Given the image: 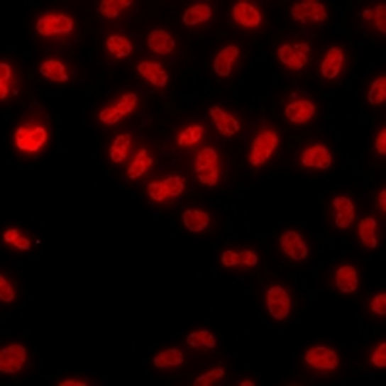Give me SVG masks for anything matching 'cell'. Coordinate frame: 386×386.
<instances>
[{
	"label": "cell",
	"mask_w": 386,
	"mask_h": 386,
	"mask_svg": "<svg viewBox=\"0 0 386 386\" xmlns=\"http://www.w3.org/2000/svg\"><path fill=\"white\" fill-rule=\"evenodd\" d=\"M182 224H184L187 232L201 234V232H205L211 226V214L207 211H203V209H186L182 213Z\"/></svg>",
	"instance_id": "484cf974"
},
{
	"label": "cell",
	"mask_w": 386,
	"mask_h": 386,
	"mask_svg": "<svg viewBox=\"0 0 386 386\" xmlns=\"http://www.w3.org/2000/svg\"><path fill=\"white\" fill-rule=\"evenodd\" d=\"M331 209L334 211V226L338 230H346L350 228L355 221V205H353L352 197H348L344 193H338L332 197Z\"/></svg>",
	"instance_id": "d6986e66"
},
{
	"label": "cell",
	"mask_w": 386,
	"mask_h": 386,
	"mask_svg": "<svg viewBox=\"0 0 386 386\" xmlns=\"http://www.w3.org/2000/svg\"><path fill=\"white\" fill-rule=\"evenodd\" d=\"M317 111L319 109L315 101H311L307 96H302V99H296V101H292V103L284 106V116H286L290 124L302 126L317 116Z\"/></svg>",
	"instance_id": "2e32d148"
},
{
	"label": "cell",
	"mask_w": 386,
	"mask_h": 386,
	"mask_svg": "<svg viewBox=\"0 0 386 386\" xmlns=\"http://www.w3.org/2000/svg\"><path fill=\"white\" fill-rule=\"evenodd\" d=\"M138 74L141 79H145L147 83H151L153 87L157 89H165L168 82H170V76L162 64L155 62V60H141V62L136 66Z\"/></svg>",
	"instance_id": "7402d4cb"
},
{
	"label": "cell",
	"mask_w": 386,
	"mask_h": 386,
	"mask_svg": "<svg viewBox=\"0 0 386 386\" xmlns=\"http://www.w3.org/2000/svg\"><path fill=\"white\" fill-rule=\"evenodd\" d=\"M232 21L238 28L259 29L263 26L261 8L248 0H240L232 6Z\"/></svg>",
	"instance_id": "5bb4252c"
},
{
	"label": "cell",
	"mask_w": 386,
	"mask_h": 386,
	"mask_svg": "<svg viewBox=\"0 0 386 386\" xmlns=\"http://www.w3.org/2000/svg\"><path fill=\"white\" fill-rule=\"evenodd\" d=\"M240 386H255V382H253V380L246 379V380H240Z\"/></svg>",
	"instance_id": "bcb514c9"
},
{
	"label": "cell",
	"mask_w": 386,
	"mask_h": 386,
	"mask_svg": "<svg viewBox=\"0 0 386 386\" xmlns=\"http://www.w3.org/2000/svg\"><path fill=\"white\" fill-rule=\"evenodd\" d=\"M186 342L189 348H195V350H214L219 342H216V336L213 332L207 331V329H197V331H192L187 334Z\"/></svg>",
	"instance_id": "e575fe53"
},
{
	"label": "cell",
	"mask_w": 386,
	"mask_h": 386,
	"mask_svg": "<svg viewBox=\"0 0 386 386\" xmlns=\"http://www.w3.org/2000/svg\"><path fill=\"white\" fill-rule=\"evenodd\" d=\"M297 162L307 170H329L332 168L334 157L324 143H311L297 155Z\"/></svg>",
	"instance_id": "7c38bea8"
},
{
	"label": "cell",
	"mask_w": 386,
	"mask_h": 386,
	"mask_svg": "<svg viewBox=\"0 0 386 386\" xmlns=\"http://www.w3.org/2000/svg\"><path fill=\"white\" fill-rule=\"evenodd\" d=\"M209 116H211L214 128H216V131L221 133L222 138H234V136L240 133L241 130L240 120H238L234 114H230L228 111H224V109L219 106V104H213V106L209 109Z\"/></svg>",
	"instance_id": "ffe728a7"
},
{
	"label": "cell",
	"mask_w": 386,
	"mask_h": 386,
	"mask_svg": "<svg viewBox=\"0 0 386 386\" xmlns=\"http://www.w3.org/2000/svg\"><path fill=\"white\" fill-rule=\"evenodd\" d=\"M386 101V76L380 74L377 79H373V83L367 89V103L373 106H382Z\"/></svg>",
	"instance_id": "74e56055"
},
{
	"label": "cell",
	"mask_w": 386,
	"mask_h": 386,
	"mask_svg": "<svg viewBox=\"0 0 386 386\" xmlns=\"http://www.w3.org/2000/svg\"><path fill=\"white\" fill-rule=\"evenodd\" d=\"M76 21L66 12H47L35 20V31L45 39H56V37H68L74 33Z\"/></svg>",
	"instance_id": "277c9868"
},
{
	"label": "cell",
	"mask_w": 386,
	"mask_h": 386,
	"mask_svg": "<svg viewBox=\"0 0 386 386\" xmlns=\"http://www.w3.org/2000/svg\"><path fill=\"white\" fill-rule=\"evenodd\" d=\"M16 70L12 68V64L8 60L0 62V99L8 101L10 96L16 93Z\"/></svg>",
	"instance_id": "d6a6232c"
},
{
	"label": "cell",
	"mask_w": 386,
	"mask_h": 386,
	"mask_svg": "<svg viewBox=\"0 0 386 386\" xmlns=\"http://www.w3.org/2000/svg\"><path fill=\"white\" fill-rule=\"evenodd\" d=\"M241 50L238 45L234 43H230L226 47H222L213 58V72L219 77H228L232 76V72H234L236 64L240 60Z\"/></svg>",
	"instance_id": "44dd1931"
},
{
	"label": "cell",
	"mask_w": 386,
	"mask_h": 386,
	"mask_svg": "<svg viewBox=\"0 0 386 386\" xmlns=\"http://www.w3.org/2000/svg\"><path fill=\"white\" fill-rule=\"evenodd\" d=\"M377 207H379L380 213H385L386 211V189L385 187H380V192L377 193Z\"/></svg>",
	"instance_id": "f6af8a7d"
},
{
	"label": "cell",
	"mask_w": 386,
	"mask_h": 386,
	"mask_svg": "<svg viewBox=\"0 0 386 386\" xmlns=\"http://www.w3.org/2000/svg\"><path fill=\"white\" fill-rule=\"evenodd\" d=\"M39 74L53 83H68L70 70L60 58H45L39 64Z\"/></svg>",
	"instance_id": "cb8c5ba5"
},
{
	"label": "cell",
	"mask_w": 386,
	"mask_h": 386,
	"mask_svg": "<svg viewBox=\"0 0 386 386\" xmlns=\"http://www.w3.org/2000/svg\"><path fill=\"white\" fill-rule=\"evenodd\" d=\"M29 361L28 348L23 344H6L0 350V373L2 375H20Z\"/></svg>",
	"instance_id": "8fae6325"
},
{
	"label": "cell",
	"mask_w": 386,
	"mask_h": 386,
	"mask_svg": "<svg viewBox=\"0 0 386 386\" xmlns=\"http://www.w3.org/2000/svg\"><path fill=\"white\" fill-rule=\"evenodd\" d=\"M290 16H292V20L296 21V23L305 26V28L323 26L324 21L329 20V8L324 6L323 2H319V0H299V2L292 4Z\"/></svg>",
	"instance_id": "52a82bcc"
},
{
	"label": "cell",
	"mask_w": 386,
	"mask_h": 386,
	"mask_svg": "<svg viewBox=\"0 0 386 386\" xmlns=\"http://www.w3.org/2000/svg\"><path fill=\"white\" fill-rule=\"evenodd\" d=\"M2 241L10 246V248L18 249V251H29L31 249V240L26 232H21L20 228H8L2 234Z\"/></svg>",
	"instance_id": "8d00e7d4"
},
{
	"label": "cell",
	"mask_w": 386,
	"mask_h": 386,
	"mask_svg": "<svg viewBox=\"0 0 386 386\" xmlns=\"http://www.w3.org/2000/svg\"><path fill=\"white\" fill-rule=\"evenodd\" d=\"M104 48H106V53L112 56V58H116V60H124L128 56L133 53V43L126 37V35H109L106 39H104Z\"/></svg>",
	"instance_id": "f546056e"
},
{
	"label": "cell",
	"mask_w": 386,
	"mask_h": 386,
	"mask_svg": "<svg viewBox=\"0 0 386 386\" xmlns=\"http://www.w3.org/2000/svg\"><path fill=\"white\" fill-rule=\"evenodd\" d=\"M224 377H226V369H224V367H213L211 371L201 373L197 379H193V386L219 385Z\"/></svg>",
	"instance_id": "ab89813d"
},
{
	"label": "cell",
	"mask_w": 386,
	"mask_h": 386,
	"mask_svg": "<svg viewBox=\"0 0 386 386\" xmlns=\"http://www.w3.org/2000/svg\"><path fill=\"white\" fill-rule=\"evenodd\" d=\"M60 386H85V385H89L87 380H83V379H76V377H70V379H64L58 382Z\"/></svg>",
	"instance_id": "ee69618b"
},
{
	"label": "cell",
	"mask_w": 386,
	"mask_h": 386,
	"mask_svg": "<svg viewBox=\"0 0 386 386\" xmlns=\"http://www.w3.org/2000/svg\"><path fill=\"white\" fill-rule=\"evenodd\" d=\"M213 4H209V2H195V4H189L184 10L182 23L187 26V28H199V26H205V23L213 20Z\"/></svg>",
	"instance_id": "603a6c76"
},
{
	"label": "cell",
	"mask_w": 386,
	"mask_h": 386,
	"mask_svg": "<svg viewBox=\"0 0 386 386\" xmlns=\"http://www.w3.org/2000/svg\"><path fill=\"white\" fill-rule=\"evenodd\" d=\"M265 305L267 313L275 321H286L292 313V296L286 286L282 284H270L265 290Z\"/></svg>",
	"instance_id": "30bf717a"
},
{
	"label": "cell",
	"mask_w": 386,
	"mask_h": 386,
	"mask_svg": "<svg viewBox=\"0 0 386 386\" xmlns=\"http://www.w3.org/2000/svg\"><path fill=\"white\" fill-rule=\"evenodd\" d=\"M193 170H195L199 184L209 187L219 186L222 176L221 153L214 147H201L195 155V160H193Z\"/></svg>",
	"instance_id": "7a4b0ae2"
},
{
	"label": "cell",
	"mask_w": 386,
	"mask_h": 386,
	"mask_svg": "<svg viewBox=\"0 0 386 386\" xmlns=\"http://www.w3.org/2000/svg\"><path fill=\"white\" fill-rule=\"evenodd\" d=\"M133 6L130 0H103V2H99V6H96V12L106 18V20H114L118 16H122L126 10H130Z\"/></svg>",
	"instance_id": "d590c367"
},
{
	"label": "cell",
	"mask_w": 386,
	"mask_h": 386,
	"mask_svg": "<svg viewBox=\"0 0 386 386\" xmlns=\"http://www.w3.org/2000/svg\"><path fill=\"white\" fill-rule=\"evenodd\" d=\"M278 145H280V136L275 128H263L257 131L248 153L249 165L253 168H261L267 165L275 157Z\"/></svg>",
	"instance_id": "3957f363"
},
{
	"label": "cell",
	"mask_w": 386,
	"mask_h": 386,
	"mask_svg": "<svg viewBox=\"0 0 386 386\" xmlns=\"http://www.w3.org/2000/svg\"><path fill=\"white\" fill-rule=\"evenodd\" d=\"M184 361H186V353L180 348H166L153 358V365L157 369H176L184 365Z\"/></svg>",
	"instance_id": "1f68e13d"
},
{
	"label": "cell",
	"mask_w": 386,
	"mask_h": 386,
	"mask_svg": "<svg viewBox=\"0 0 386 386\" xmlns=\"http://www.w3.org/2000/svg\"><path fill=\"white\" fill-rule=\"evenodd\" d=\"M131 133H120L116 138L112 139L111 147H109V159H111L112 165H122L130 157L131 149Z\"/></svg>",
	"instance_id": "4dcf8cb0"
},
{
	"label": "cell",
	"mask_w": 386,
	"mask_h": 386,
	"mask_svg": "<svg viewBox=\"0 0 386 386\" xmlns=\"http://www.w3.org/2000/svg\"><path fill=\"white\" fill-rule=\"evenodd\" d=\"M373 149H375V155L377 157H385L386 155V126H380L377 136H375V143H373Z\"/></svg>",
	"instance_id": "7bdbcfd3"
},
{
	"label": "cell",
	"mask_w": 386,
	"mask_h": 386,
	"mask_svg": "<svg viewBox=\"0 0 386 386\" xmlns=\"http://www.w3.org/2000/svg\"><path fill=\"white\" fill-rule=\"evenodd\" d=\"M369 309L375 317L382 319L386 315V292H379L371 297L369 302Z\"/></svg>",
	"instance_id": "b9f144b4"
},
{
	"label": "cell",
	"mask_w": 386,
	"mask_h": 386,
	"mask_svg": "<svg viewBox=\"0 0 386 386\" xmlns=\"http://www.w3.org/2000/svg\"><path fill=\"white\" fill-rule=\"evenodd\" d=\"M280 251L286 259L294 263H302L309 257V243L297 230H286L280 234Z\"/></svg>",
	"instance_id": "4fadbf2b"
},
{
	"label": "cell",
	"mask_w": 386,
	"mask_h": 386,
	"mask_svg": "<svg viewBox=\"0 0 386 386\" xmlns=\"http://www.w3.org/2000/svg\"><path fill=\"white\" fill-rule=\"evenodd\" d=\"M203 136H205V128H203V126L189 124L178 131V136H176V143H178L180 149H189V147L199 145Z\"/></svg>",
	"instance_id": "836d02e7"
},
{
	"label": "cell",
	"mask_w": 386,
	"mask_h": 386,
	"mask_svg": "<svg viewBox=\"0 0 386 386\" xmlns=\"http://www.w3.org/2000/svg\"><path fill=\"white\" fill-rule=\"evenodd\" d=\"M50 143V124L43 114H28L16 126L14 147L21 157L33 159Z\"/></svg>",
	"instance_id": "6da1fadb"
},
{
	"label": "cell",
	"mask_w": 386,
	"mask_h": 386,
	"mask_svg": "<svg viewBox=\"0 0 386 386\" xmlns=\"http://www.w3.org/2000/svg\"><path fill=\"white\" fill-rule=\"evenodd\" d=\"M0 299H2V304L6 305H12L18 299V288H16L14 280L6 272L0 275Z\"/></svg>",
	"instance_id": "f35d334b"
},
{
	"label": "cell",
	"mask_w": 386,
	"mask_h": 386,
	"mask_svg": "<svg viewBox=\"0 0 386 386\" xmlns=\"http://www.w3.org/2000/svg\"><path fill=\"white\" fill-rule=\"evenodd\" d=\"M346 50L342 47H331L324 53L323 60H321V76L326 82H334L342 76L346 68Z\"/></svg>",
	"instance_id": "ac0fdd59"
},
{
	"label": "cell",
	"mask_w": 386,
	"mask_h": 386,
	"mask_svg": "<svg viewBox=\"0 0 386 386\" xmlns=\"http://www.w3.org/2000/svg\"><path fill=\"white\" fill-rule=\"evenodd\" d=\"M358 238L359 243L365 249H377L379 248V222L375 216H365L361 219L358 224Z\"/></svg>",
	"instance_id": "d4e9b609"
},
{
	"label": "cell",
	"mask_w": 386,
	"mask_h": 386,
	"mask_svg": "<svg viewBox=\"0 0 386 386\" xmlns=\"http://www.w3.org/2000/svg\"><path fill=\"white\" fill-rule=\"evenodd\" d=\"M369 363L375 369H385L386 367V342L380 340L379 344L373 348V352L369 353Z\"/></svg>",
	"instance_id": "60d3db41"
},
{
	"label": "cell",
	"mask_w": 386,
	"mask_h": 386,
	"mask_svg": "<svg viewBox=\"0 0 386 386\" xmlns=\"http://www.w3.org/2000/svg\"><path fill=\"white\" fill-rule=\"evenodd\" d=\"M361 21L365 23L367 28L375 29L377 33L385 35L386 33V4L380 2V4H375V6L363 8L361 14H359Z\"/></svg>",
	"instance_id": "83f0119b"
},
{
	"label": "cell",
	"mask_w": 386,
	"mask_h": 386,
	"mask_svg": "<svg viewBox=\"0 0 386 386\" xmlns=\"http://www.w3.org/2000/svg\"><path fill=\"white\" fill-rule=\"evenodd\" d=\"M221 265L224 269H253L259 265V253L255 249H224L221 253Z\"/></svg>",
	"instance_id": "9a60e30c"
},
{
	"label": "cell",
	"mask_w": 386,
	"mask_h": 386,
	"mask_svg": "<svg viewBox=\"0 0 386 386\" xmlns=\"http://www.w3.org/2000/svg\"><path fill=\"white\" fill-rule=\"evenodd\" d=\"M151 165H153L151 151H149L147 147H141V149L133 155V159H131L130 165H128L126 176H128V180H131V182H136V180L141 178L143 174H147V170L151 168Z\"/></svg>",
	"instance_id": "f1b7e54d"
},
{
	"label": "cell",
	"mask_w": 386,
	"mask_h": 386,
	"mask_svg": "<svg viewBox=\"0 0 386 386\" xmlns=\"http://www.w3.org/2000/svg\"><path fill=\"white\" fill-rule=\"evenodd\" d=\"M139 106V96L136 93H122L118 95L112 103H109L106 106H103L99 114H96V120L104 126H114L118 122H122L124 118L131 116L133 112L138 111Z\"/></svg>",
	"instance_id": "5b68a950"
},
{
	"label": "cell",
	"mask_w": 386,
	"mask_h": 386,
	"mask_svg": "<svg viewBox=\"0 0 386 386\" xmlns=\"http://www.w3.org/2000/svg\"><path fill=\"white\" fill-rule=\"evenodd\" d=\"M147 47L151 48L155 55H172L176 48V39L166 29H153L147 35Z\"/></svg>",
	"instance_id": "4316f807"
},
{
	"label": "cell",
	"mask_w": 386,
	"mask_h": 386,
	"mask_svg": "<svg viewBox=\"0 0 386 386\" xmlns=\"http://www.w3.org/2000/svg\"><path fill=\"white\" fill-rule=\"evenodd\" d=\"M359 282H361L359 269L350 263L338 265L332 272V286L340 294H355L359 290Z\"/></svg>",
	"instance_id": "e0dca14e"
},
{
	"label": "cell",
	"mask_w": 386,
	"mask_h": 386,
	"mask_svg": "<svg viewBox=\"0 0 386 386\" xmlns=\"http://www.w3.org/2000/svg\"><path fill=\"white\" fill-rule=\"evenodd\" d=\"M276 58L282 64L284 68L290 72H302L309 64L311 58V45L309 43H284L276 50Z\"/></svg>",
	"instance_id": "9c48e42d"
},
{
	"label": "cell",
	"mask_w": 386,
	"mask_h": 386,
	"mask_svg": "<svg viewBox=\"0 0 386 386\" xmlns=\"http://www.w3.org/2000/svg\"><path fill=\"white\" fill-rule=\"evenodd\" d=\"M304 363L313 373L331 375V373L338 371V367H340V353L331 346L315 344L305 350Z\"/></svg>",
	"instance_id": "8992f818"
},
{
	"label": "cell",
	"mask_w": 386,
	"mask_h": 386,
	"mask_svg": "<svg viewBox=\"0 0 386 386\" xmlns=\"http://www.w3.org/2000/svg\"><path fill=\"white\" fill-rule=\"evenodd\" d=\"M186 192V178L180 174H170L160 180H153L147 184V195L155 203H166V201L176 199Z\"/></svg>",
	"instance_id": "ba28073f"
}]
</instances>
